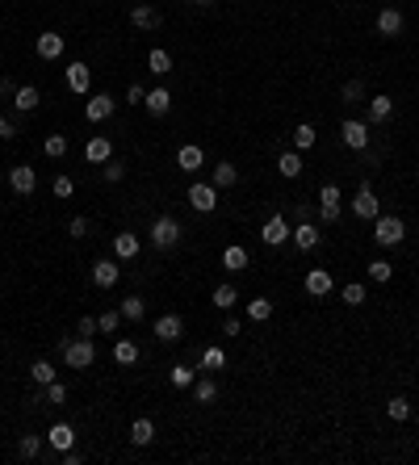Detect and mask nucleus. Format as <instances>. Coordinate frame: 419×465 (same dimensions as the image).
<instances>
[{"instance_id": "5fc2aeb1", "label": "nucleus", "mask_w": 419, "mask_h": 465, "mask_svg": "<svg viewBox=\"0 0 419 465\" xmlns=\"http://www.w3.org/2000/svg\"><path fill=\"white\" fill-rule=\"evenodd\" d=\"M143 96H147L143 84H130V88H126V101H130V105H143Z\"/></svg>"}, {"instance_id": "20e7f679", "label": "nucleus", "mask_w": 419, "mask_h": 465, "mask_svg": "<svg viewBox=\"0 0 419 465\" xmlns=\"http://www.w3.org/2000/svg\"><path fill=\"white\" fill-rule=\"evenodd\" d=\"M185 197H189V205H193L197 214H214V210H218V185H214V180H210V185H205V180L189 185Z\"/></svg>"}, {"instance_id": "de8ad7c7", "label": "nucleus", "mask_w": 419, "mask_h": 465, "mask_svg": "<svg viewBox=\"0 0 419 465\" xmlns=\"http://www.w3.org/2000/svg\"><path fill=\"white\" fill-rule=\"evenodd\" d=\"M340 96H344V105H356V101L365 96V84H360V80H348V84L340 88Z\"/></svg>"}, {"instance_id": "cd10ccee", "label": "nucleus", "mask_w": 419, "mask_h": 465, "mask_svg": "<svg viewBox=\"0 0 419 465\" xmlns=\"http://www.w3.org/2000/svg\"><path fill=\"white\" fill-rule=\"evenodd\" d=\"M394 114V101L386 96V92H378V96H369V122L378 126V122H386Z\"/></svg>"}, {"instance_id": "9b49d317", "label": "nucleus", "mask_w": 419, "mask_h": 465, "mask_svg": "<svg viewBox=\"0 0 419 465\" xmlns=\"http://www.w3.org/2000/svg\"><path fill=\"white\" fill-rule=\"evenodd\" d=\"M118 281H122L118 260H96V265H92V285H96V289H114Z\"/></svg>"}, {"instance_id": "4be33fe9", "label": "nucleus", "mask_w": 419, "mask_h": 465, "mask_svg": "<svg viewBox=\"0 0 419 465\" xmlns=\"http://www.w3.org/2000/svg\"><path fill=\"white\" fill-rule=\"evenodd\" d=\"M38 101H42V92H38L34 84H17V92H13V110H17V114H34Z\"/></svg>"}, {"instance_id": "c756f323", "label": "nucleus", "mask_w": 419, "mask_h": 465, "mask_svg": "<svg viewBox=\"0 0 419 465\" xmlns=\"http://www.w3.org/2000/svg\"><path fill=\"white\" fill-rule=\"evenodd\" d=\"M130 440H134L139 448H147V444L155 440V424H151L147 415H143V420H134V424H130Z\"/></svg>"}, {"instance_id": "473e14b6", "label": "nucleus", "mask_w": 419, "mask_h": 465, "mask_svg": "<svg viewBox=\"0 0 419 465\" xmlns=\"http://www.w3.org/2000/svg\"><path fill=\"white\" fill-rule=\"evenodd\" d=\"M42 155H46V160H63V155H68V138L63 134H46L42 138Z\"/></svg>"}, {"instance_id": "412c9836", "label": "nucleus", "mask_w": 419, "mask_h": 465, "mask_svg": "<svg viewBox=\"0 0 419 465\" xmlns=\"http://www.w3.org/2000/svg\"><path fill=\"white\" fill-rule=\"evenodd\" d=\"M201 164H205V151H201L197 143H185V147L176 151V168H181V172H197Z\"/></svg>"}, {"instance_id": "4468645a", "label": "nucleus", "mask_w": 419, "mask_h": 465, "mask_svg": "<svg viewBox=\"0 0 419 465\" xmlns=\"http://www.w3.org/2000/svg\"><path fill=\"white\" fill-rule=\"evenodd\" d=\"M319 239H323V235H319V227H314L310 218H302V223L294 227V235H289V243L302 247V251H314V247H319Z\"/></svg>"}, {"instance_id": "58836bf2", "label": "nucleus", "mask_w": 419, "mask_h": 465, "mask_svg": "<svg viewBox=\"0 0 419 465\" xmlns=\"http://www.w3.org/2000/svg\"><path fill=\"white\" fill-rule=\"evenodd\" d=\"M314 138H319V130H314L310 122H302V126L294 130V151H310V147H314Z\"/></svg>"}, {"instance_id": "ea45409f", "label": "nucleus", "mask_w": 419, "mask_h": 465, "mask_svg": "<svg viewBox=\"0 0 419 465\" xmlns=\"http://www.w3.org/2000/svg\"><path fill=\"white\" fill-rule=\"evenodd\" d=\"M386 411H390V420H394V424H407V420H411V402H407L402 394H394V398L386 402Z\"/></svg>"}, {"instance_id": "a18cd8bd", "label": "nucleus", "mask_w": 419, "mask_h": 465, "mask_svg": "<svg viewBox=\"0 0 419 465\" xmlns=\"http://www.w3.org/2000/svg\"><path fill=\"white\" fill-rule=\"evenodd\" d=\"M46 390V406H59V402H68V386L55 378V382H50V386H42Z\"/></svg>"}, {"instance_id": "4d7b16f0", "label": "nucleus", "mask_w": 419, "mask_h": 465, "mask_svg": "<svg viewBox=\"0 0 419 465\" xmlns=\"http://www.w3.org/2000/svg\"><path fill=\"white\" fill-rule=\"evenodd\" d=\"M59 461H63V465H80V461H84V457H80V453H76V448H68V453H59Z\"/></svg>"}, {"instance_id": "603ef678", "label": "nucleus", "mask_w": 419, "mask_h": 465, "mask_svg": "<svg viewBox=\"0 0 419 465\" xmlns=\"http://www.w3.org/2000/svg\"><path fill=\"white\" fill-rule=\"evenodd\" d=\"M0 138H5V143H13V138H17V122H13V118H5V114H0Z\"/></svg>"}, {"instance_id": "bb28decb", "label": "nucleus", "mask_w": 419, "mask_h": 465, "mask_svg": "<svg viewBox=\"0 0 419 465\" xmlns=\"http://www.w3.org/2000/svg\"><path fill=\"white\" fill-rule=\"evenodd\" d=\"M122 319L126 323H143V315H147V302H143V293H130V298H122Z\"/></svg>"}, {"instance_id": "49530a36", "label": "nucleus", "mask_w": 419, "mask_h": 465, "mask_svg": "<svg viewBox=\"0 0 419 465\" xmlns=\"http://www.w3.org/2000/svg\"><path fill=\"white\" fill-rule=\"evenodd\" d=\"M101 176H105V185H118V180L126 176V164H122V160H110V164H101Z\"/></svg>"}, {"instance_id": "c03bdc74", "label": "nucleus", "mask_w": 419, "mask_h": 465, "mask_svg": "<svg viewBox=\"0 0 419 465\" xmlns=\"http://www.w3.org/2000/svg\"><path fill=\"white\" fill-rule=\"evenodd\" d=\"M365 273H369V281H378V285H382V281H390V277H394V265H390V260H369V269H365Z\"/></svg>"}, {"instance_id": "2eb2a0df", "label": "nucleus", "mask_w": 419, "mask_h": 465, "mask_svg": "<svg viewBox=\"0 0 419 465\" xmlns=\"http://www.w3.org/2000/svg\"><path fill=\"white\" fill-rule=\"evenodd\" d=\"M181 335H185L181 315H160V319H155V340H160V344H176Z\"/></svg>"}, {"instance_id": "f03ea898", "label": "nucleus", "mask_w": 419, "mask_h": 465, "mask_svg": "<svg viewBox=\"0 0 419 465\" xmlns=\"http://www.w3.org/2000/svg\"><path fill=\"white\" fill-rule=\"evenodd\" d=\"M407 239V223L398 214H378L374 218V243L378 247H398Z\"/></svg>"}, {"instance_id": "8fccbe9b", "label": "nucleus", "mask_w": 419, "mask_h": 465, "mask_svg": "<svg viewBox=\"0 0 419 465\" xmlns=\"http://www.w3.org/2000/svg\"><path fill=\"white\" fill-rule=\"evenodd\" d=\"M50 193H55V197H72V193H76L72 176H55V185H50Z\"/></svg>"}, {"instance_id": "39448f33", "label": "nucleus", "mask_w": 419, "mask_h": 465, "mask_svg": "<svg viewBox=\"0 0 419 465\" xmlns=\"http://www.w3.org/2000/svg\"><path fill=\"white\" fill-rule=\"evenodd\" d=\"M340 143H344L348 151H365V147H369V122L344 118V122H340Z\"/></svg>"}, {"instance_id": "f257e3e1", "label": "nucleus", "mask_w": 419, "mask_h": 465, "mask_svg": "<svg viewBox=\"0 0 419 465\" xmlns=\"http://www.w3.org/2000/svg\"><path fill=\"white\" fill-rule=\"evenodd\" d=\"M147 239H151V247L155 251H172L181 239H185V227L172 218V214H160V218H155L151 223V231H147Z\"/></svg>"}, {"instance_id": "c85d7f7f", "label": "nucleus", "mask_w": 419, "mask_h": 465, "mask_svg": "<svg viewBox=\"0 0 419 465\" xmlns=\"http://www.w3.org/2000/svg\"><path fill=\"white\" fill-rule=\"evenodd\" d=\"M147 72H151V76H168V72H172V55H168L164 46H155L151 55H147Z\"/></svg>"}, {"instance_id": "dca6fc26", "label": "nucleus", "mask_w": 419, "mask_h": 465, "mask_svg": "<svg viewBox=\"0 0 419 465\" xmlns=\"http://www.w3.org/2000/svg\"><path fill=\"white\" fill-rule=\"evenodd\" d=\"M84 160H88V164H110V160H114V143L105 138V134H92L88 147H84Z\"/></svg>"}, {"instance_id": "09e8293b", "label": "nucleus", "mask_w": 419, "mask_h": 465, "mask_svg": "<svg viewBox=\"0 0 419 465\" xmlns=\"http://www.w3.org/2000/svg\"><path fill=\"white\" fill-rule=\"evenodd\" d=\"M344 302H348V306H360V302H365V285H360V281H348V285H344Z\"/></svg>"}, {"instance_id": "ddd939ff", "label": "nucleus", "mask_w": 419, "mask_h": 465, "mask_svg": "<svg viewBox=\"0 0 419 465\" xmlns=\"http://www.w3.org/2000/svg\"><path fill=\"white\" fill-rule=\"evenodd\" d=\"M319 218L323 223H340V189L336 185H323L319 189Z\"/></svg>"}, {"instance_id": "6e6552de", "label": "nucleus", "mask_w": 419, "mask_h": 465, "mask_svg": "<svg viewBox=\"0 0 419 465\" xmlns=\"http://www.w3.org/2000/svg\"><path fill=\"white\" fill-rule=\"evenodd\" d=\"M9 189H13L17 197H30V193L38 189V172H34L30 164H17V168H9Z\"/></svg>"}, {"instance_id": "2f4dec72", "label": "nucleus", "mask_w": 419, "mask_h": 465, "mask_svg": "<svg viewBox=\"0 0 419 465\" xmlns=\"http://www.w3.org/2000/svg\"><path fill=\"white\" fill-rule=\"evenodd\" d=\"M38 453H42V436H38V432H25V436L17 440V457H21V461H34Z\"/></svg>"}, {"instance_id": "f3484780", "label": "nucleus", "mask_w": 419, "mask_h": 465, "mask_svg": "<svg viewBox=\"0 0 419 465\" xmlns=\"http://www.w3.org/2000/svg\"><path fill=\"white\" fill-rule=\"evenodd\" d=\"M302 285H306V293H310V298H327V293L336 289V281H331V273H327V269H310Z\"/></svg>"}, {"instance_id": "a19ab883", "label": "nucleus", "mask_w": 419, "mask_h": 465, "mask_svg": "<svg viewBox=\"0 0 419 465\" xmlns=\"http://www.w3.org/2000/svg\"><path fill=\"white\" fill-rule=\"evenodd\" d=\"M168 382H172L176 390H193V382H197V373H193L189 365H176V369L168 373Z\"/></svg>"}, {"instance_id": "e433bc0d", "label": "nucleus", "mask_w": 419, "mask_h": 465, "mask_svg": "<svg viewBox=\"0 0 419 465\" xmlns=\"http://www.w3.org/2000/svg\"><path fill=\"white\" fill-rule=\"evenodd\" d=\"M214 185H218V189L239 185V168H235V164H227V160H223V164H214Z\"/></svg>"}, {"instance_id": "c9c22d12", "label": "nucleus", "mask_w": 419, "mask_h": 465, "mask_svg": "<svg viewBox=\"0 0 419 465\" xmlns=\"http://www.w3.org/2000/svg\"><path fill=\"white\" fill-rule=\"evenodd\" d=\"M197 360H201V369H210V373H214V369H223V365H227V352H223L218 344H210V348H205Z\"/></svg>"}, {"instance_id": "6ab92c4d", "label": "nucleus", "mask_w": 419, "mask_h": 465, "mask_svg": "<svg viewBox=\"0 0 419 465\" xmlns=\"http://www.w3.org/2000/svg\"><path fill=\"white\" fill-rule=\"evenodd\" d=\"M68 88H72L76 96H84V92L92 88V68H88V63H68Z\"/></svg>"}, {"instance_id": "aec40b11", "label": "nucleus", "mask_w": 419, "mask_h": 465, "mask_svg": "<svg viewBox=\"0 0 419 465\" xmlns=\"http://www.w3.org/2000/svg\"><path fill=\"white\" fill-rule=\"evenodd\" d=\"M139 247H143V239H139L134 231H118V235H114V256H118V260H134Z\"/></svg>"}, {"instance_id": "1a4fd4ad", "label": "nucleus", "mask_w": 419, "mask_h": 465, "mask_svg": "<svg viewBox=\"0 0 419 465\" xmlns=\"http://www.w3.org/2000/svg\"><path fill=\"white\" fill-rule=\"evenodd\" d=\"M114 110H118V101H114L110 92H96V96H88L84 118H88V122H105V118H114Z\"/></svg>"}, {"instance_id": "7c9ffc66", "label": "nucleus", "mask_w": 419, "mask_h": 465, "mask_svg": "<svg viewBox=\"0 0 419 465\" xmlns=\"http://www.w3.org/2000/svg\"><path fill=\"white\" fill-rule=\"evenodd\" d=\"M247 319H252V323H269V319H273V302H269V298H252V302H247Z\"/></svg>"}, {"instance_id": "423d86ee", "label": "nucleus", "mask_w": 419, "mask_h": 465, "mask_svg": "<svg viewBox=\"0 0 419 465\" xmlns=\"http://www.w3.org/2000/svg\"><path fill=\"white\" fill-rule=\"evenodd\" d=\"M289 235H294V227L285 223V214H273L265 227H260V243H269V247H285Z\"/></svg>"}, {"instance_id": "3c124183", "label": "nucleus", "mask_w": 419, "mask_h": 465, "mask_svg": "<svg viewBox=\"0 0 419 465\" xmlns=\"http://www.w3.org/2000/svg\"><path fill=\"white\" fill-rule=\"evenodd\" d=\"M88 227H92V223H88V218H80V214H76V218H72V223H68V235H76V239H88Z\"/></svg>"}, {"instance_id": "0eeeda50", "label": "nucleus", "mask_w": 419, "mask_h": 465, "mask_svg": "<svg viewBox=\"0 0 419 465\" xmlns=\"http://www.w3.org/2000/svg\"><path fill=\"white\" fill-rule=\"evenodd\" d=\"M378 205H382V201H378L374 185H369V180H360V189H356V197H352V214L374 223V218H378Z\"/></svg>"}, {"instance_id": "5701e85b", "label": "nucleus", "mask_w": 419, "mask_h": 465, "mask_svg": "<svg viewBox=\"0 0 419 465\" xmlns=\"http://www.w3.org/2000/svg\"><path fill=\"white\" fill-rule=\"evenodd\" d=\"M46 440H50V448H59V453H68V448H76V428H72V424H50Z\"/></svg>"}, {"instance_id": "f8f14e48", "label": "nucleus", "mask_w": 419, "mask_h": 465, "mask_svg": "<svg viewBox=\"0 0 419 465\" xmlns=\"http://www.w3.org/2000/svg\"><path fill=\"white\" fill-rule=\"evenodd\" d=\"M63 46H68V42H63V34H50V30H46V34H38V42H34L38 59H46V63H50V59H63Z\"/></svg>"}, {"instance_id": "a211bd4d", "label": "nucleus", "mask_w": 419, "mask_h": 465, "mask_svg": "<svg viewBox=\"0 0 419 465\" xmlns=\"http://www.w3.org/2000/svg\"><path fill=\"white\" fill-rule=\"evenodd\" d=\"M402 25H407L402 9H394V5H390V9H382V13H378V34H382V38H398V34H402Z\"/></svg>"}, {"instance_id": "13d9d810", "label": "nucleus", "mask_w": 419, "mask_h": 465, "mask_svg": "<svg viewBox=\"0 0 419 465\" xmlns=\"http://www.w3.org/2000/svg\"><path fill=\"white\" fill-rule=\"evenodd\" d=\"M13 92H17V84H13V80H0V96H5V101H9Z\"/></svg>"}, {"instance_id": "9d476101", "label": "nucleus", "mask_w": 419, "mask_h": 465, "mask_svg": "<svg viewBox=\"0 0 419 465\" xmlns=\"http://www.w3.org/2000/svg\"><path fill=\"white\" fill-rule=\"evenodd\" d=\"M143 110L151 114V118H164L168 110H172V92L160 84V88H147V96H143Z\"/></svg>"}, {"instance_id": "a878e982", "label": "nucleus", "mask_w": 419, "mask_h": 465, "mask_svg": "<svg viewBox=\"0 0 419 465\" xmlns=\"http://www.w3.org/2000/svg\"><path fill=\"white\" fill-rule=\"evenodd\" d=\"M277 172H281L285 180H298V176H302V151H281V155H277Z\"/></svg>"}, {"instance_id": "393cba45", "label": "nucleus", "mask_w": 419, "mask_h": 465, "mask_svg": "<svg viewBox=\"0 0 419 465\" xmlns=\"http://www.w3.org/2000/svg\"><path fill=\"white\" fill-rule=\"evenodd\" d=\"M252 265V256H247V247H239V243H231L227 251H223V269L227 273H243Z\"/></svg>"}, {"instance_id": "b1692460", "label": "nucleus", "mask_w": 419, "mask_h": 465, "mask_svg": "<svg viewBox=\"0 0 419 465\" xmlns=\"http://www.w3.org/2000/svg\"><path fill=\"white\" fill-rule=\"evenodd\" d=\"M160 21H164L160 9H151V5H134L130 9V25L134 30H160Z\"/></svg>"}, {"instance_id": "7ed1b4c3", "label": "nucleus", "mask_w": 419, "mask_h": 465, "mask_svg": "<svg viewBox=\"0 0 419 465\" xmlns=\"http://www.w3.org/2000/svg\"><path fill=\"white\" fill-rule=\"evenodd\" d=\"M59 356H63V365L68 369H88L92 360H96V348H92V340H63L59 344Z\"/></svg>"}, {"instance_id": "052dcab7", "label": "nucleus", "mask_w": 419, "mask_h": 465, "mask_svg": "<svg viewBox=\"0 0 419 465\" xmlns=\"http://www.w3.org/2000/svg\"><path fill=\"white\" fill-rule=\"evenodd\" d=\"M0 180H5V168H0Z\"/></svg>"}, {"instance_id": "79ce46f5", "label": "nucleus", "mask_w": 419, "mask_h": 465, "mask_svg": "<svg viewBox=\"0 0 419 465\" xmlns=\"http://www.w3.org/2000/svg\"><path fill=\"white\" fill-rule=\"evenodd\" d=\"M193 398L210 406V402H214V398H218V386H214V382H210V378H201V382H193Z\"/></svg>"}, {"instance_id": "bf43d9fd", "label": "nucleus", "mask_w": 419, "mask_h": 465, "mask_svg": "<svg viewBox=\"0 0 419 465\" xmlns=\"http://www.w3.org/2000/svg\"><path fill=\"white\" fill-rule=\"evenodd\" d=\"M189 5H197V9H210V5H214V0H189Z\"/></svg>"}, {"instance_id": "f704fd0d", "label": "nucleus", "mask_w": 419, "mask_h": 465, "mask_svg": "<svg viewBox=\"0 0 419 465\" xmlns=\"http://www.w3.org/2000/svg\"><path fill=\"white\" fill-rule=\"evenodd\" d=\"M30 382L34 386H50V382H55V365H50V360H34V365H30Z\"/></svg>"}, {"instance_id": "4c0bfd02", "label": "nucleus", "mask_w": 419, "mask_h": 465, "mask_svg": "<svg viewBox=\"0 0 419 465\" xmlns=\"http://www.w3.org/2000/svg\"><path fill=\"white\" fill-rule=\"evenodd\" d=\"M114 360H118V365H134V360H139V344L134 340H118L114 344Z\"/></svg>"}, {"instance_id": "6e6d98bb", "label": "nucleus", "mask_w": 419, "mask_h": 465, "mask_svg": "<svg viewBox=\"0 0 419 465\" xmlns=\"http://www.w3.org/2000/svg\"><path fill=\"white\" fill-rule=\"evenodd\" d=\"M239 331H243V323H239V319H227V323H223V335H239Z\"/></svg>"}, {"instance_id": "864d4df0", "label": "nucleus", "mask_w": 419, "mask_h": 465, "mask_svg": "<svg viewBox=\"0 0 419 465\" xmlns=\"http://www.w3.org/2000/svg\"><path fill=\"white\" fill-rule=\"evenodd\" d=\"M76 331H80V335H84V340H92V335H96V319H92V315H84V319H80V327H76Z\"/></svg>"}, {"instance_id": "37998d69", "label": "nucleus", "mask_w": 419, "mask_h": 465, "mask_svg": "<svg viewBox=\"0 0 419 465\" xmlns=\"http://www.w3.org/2000/svg\"><path fill=\"white\" fill-rule=\"evenodd\" d=\"M122 327V310H105V315H96V331H105V335H114Z\"/></svg>"}, {"instance_id": "72a5a7b5", "label": "nucleus", "mask_w": 419, "mask_h": 465, "mask_svg": "<svg viewBox=\"0 0 419 465\" xmlns=\"http://www.w3.org/2000/svg\"><path fill=\"white\" fill-rule=\"evenodd\" d=\"M239 302V289L235 285H218L214 293H210V306H218V310H231Z\"/></svg>"}]
</instances>
